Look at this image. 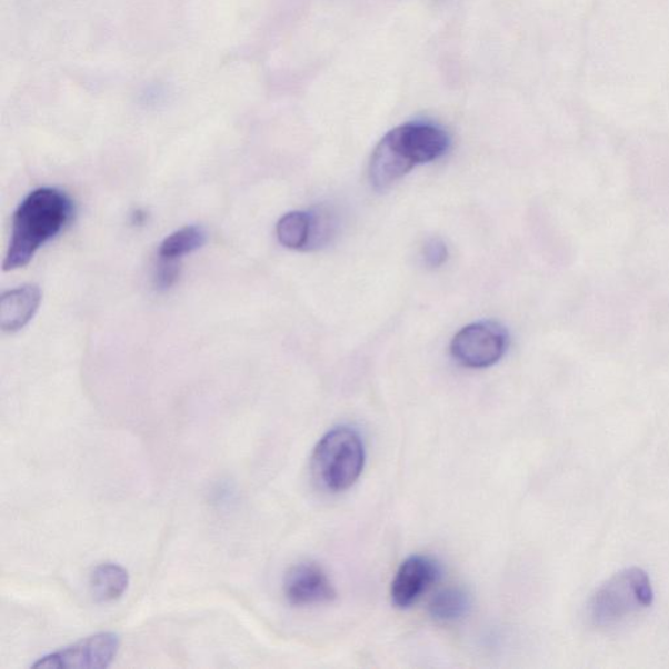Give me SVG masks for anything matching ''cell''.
Segmentation results:
<instances>
[{"label":"cell","instance_id":"obj_11","mask_svg":"<svg viewBox=\"0 0 669 669\" xmlns=\"http://www.w3.org/2000/svg\"><path fill=\"white\" fill-rule=\"evenodd\" d=\"M471 607L470 595L460 587H446L430 600L429 612L440 623L462 620Z\"/></svg>","mask_w":669,"mask_h":669},{"label":"cell","instance_id":"obj_3","mask_svg":"<svg viewBox=\"0 0 669 669\" xmlns=\"http://www.w3.org/2000/svg\"><path fill=\"white\" fill-rule=\"evenodd\" d=\"M366 466V446L355 429L337 427L318 442L311 459L317 481L331 492H345Z\"/></svg>","mask_w":669,"mask_h":669},{"label":"cell","instance_id":"obj_13","mask_svg":"<svg viewBox=\"0 0 669 669\" xmlns=\"http://www.w3.org/2000/svg\"><path fill=\"white\" fill-rule=\"evenodd\" d=\"M277 234L282 247L292 250L308 249L311 236V212H288L279 220Z\"/></svg>","mask_w":669,"mask_h":669},{"label":"cell","instance_id":"obj_9","mask_svg":"<svg viewBox=\"0 0 669 669\" xmlns=\"http://www.w3.org/2000/svg\"><path fill=\"white\" fill-rule=\"evenodd\" d=\"M42 301L40 287L27 284L11 289L0 299V327L17 332L32 321Z\"/></svg>","mask_w":669,"mask_h":669},{"label":"cell","instance_id":"obj_2","mask_svg":"<svg viewBox=\"0 0 669 669\" xmlns=\"http://www.w3.org/2000/svg\"><path fill=\"white\" fill-rule=\"evenodd\" d=\"M449 148L448 132L436 124H401L386 133L371 154L370 182L378 191L389 189L420 163L441 159Z\"/></svg>","mask_w":669,"mask_h":669},{"label":"cell","instance_id":"obj_10","mask_svg":"<svg viewBox=\"0 0 669 669\" xmlns=\"http://www.w3.org/2000/svg\"><path fill=\"white\" fill-rule=\"evenodd\" d=\"M129 585V571L118 563H101L89 577V590L99 603H111L121 599L128 591Z\"/></svg>","mask_w":669,"mask_h":669},{"label":"cell","instance_id":"obj_4","mask_svg":"<svg viewBox=\"0 0 669 669\" xmlns=\"http://www.w3.org/2000/svg\"><path fill=\"white\" fill-rule=\"evenodd\" d=\"M653 590L642 569L630 568L613 576L592 595L587 613L595 627H613L652 605Z\"/></svg>","mask_w":669,"mask_h":669},{"label":"cell","instance_id":"obj_12","mask_svg":"<svg viewBox=\"0 0 669 669\" xmlns=\"http://www.w3.org/2000/svg\"><path fill=\"white\" fill-rule=\"evenodd\" d=\"M207 233L202 227L188 226L176 230L160 244L159 257L167 260H180L203 248Z\"/></svg>","mask_w":669,"mask_h":669},{"label":"cell","instance_id":"obj_8","mask_svg":"<svg viewBox=\"0 0 669 669\" xmlns=\"http://www.w3.org/2000/svg\"><path fill=\"white\" fill-rule=\"evenodd\" d=\"M288 603L294 607H313L330 603L337 598V591L322 567L311 561L293 565L284 578Z\"/></svg>","mask_w":669,"mask_h":669},{"label":"cell","instance_id":"obj_5","mask_svg":"<svg viewBox=\"0 0 669 669\" xmlns=\"http://www.w3.org/2000/svg\"><path fill=\"white\" fill-rule=\"evenodd\" d=\"M507 329L493 321L468 324L451 341V355L460 366L485 369L495 366L507 352Z\"/></svg>","mask_w":669,"mask_h":669},{"label":"cell","instance_id":"obj_14","mask_svg":"<svg viewBox=\"0 0 669 669\" xmlns=\"http://www.w3.org/2000/svg\"><path fill=\"white\" fill-rule=\"evenodd\" d=\"M178 260L160 259L154 272V287L159 291H168L180 278V264Z\"/></svg>","mask_w":669,"mask_h":669},{"label":"cell","instance_id":"obj_1","mask_svg":"<svg viewBox=\"0 0 669 669\" xmlns=\"http://www.w3.org/2000/svg\"><path fill=\"white\" fill-rule=\"evenodd\" d=\"M72 217V200L63 191L41 188L28 194L13 214L3 270L26 267L44 243L62 232Z\"/></svg>","mask_w":669,"mask_h":669},{"label":"cell","instance_id":"obj_6","mask_svg":"<svg viewBox=\"0 0 669 669\" xmlns=\"http://www.w3.org/2000/svg\"><path fill=\"white\" fill-rule=\"evenodd\" d=\"M121 648L118 635L99 633L81 639L62 650L36 661L33 668L42 669H106L113 663Z\"/></svg>","mask_w":669,"mask_h":669},{"label":"cell","instance_id":"obj_7","mask_svg":"<svg viewBox=\"0 0 669 669\" xmlns=\"http://www.w3.org/2000/svg\"><path fill=\"white\" fill-rule=\"evenodd\" d=\"M440 565L432 557L411 556L397 571L391 583L392 605L400 609L411 608L440 578Z\"/></svg>","mask_w":669,"mask_h":669},{"label":"cell","instance_id":"obj_15","mask_svg":"<svg viewBox=\"0 0 669 669\" xmlns=\"http://www.w3.org/2000/svg\"><path fill=\"white\" fill-rule=\"evenodd\" d=\"M423 262L430 269H438L446 263L449 258V250L441 238H430L422 250Z\"/></svg>","mask_w":669,"mask_h":669}]
</instances>
